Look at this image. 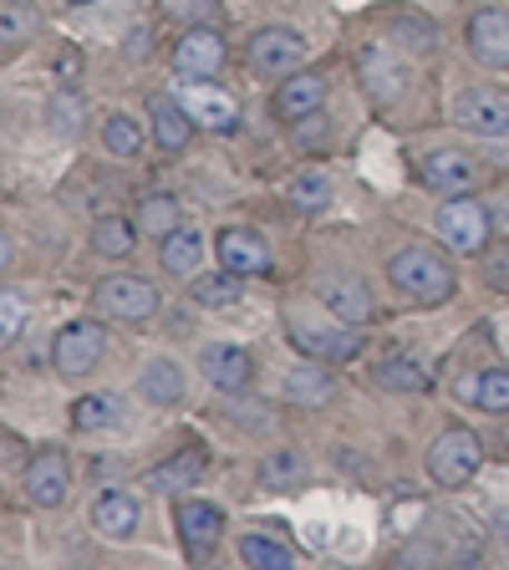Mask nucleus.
<instances>
[{
    "label": "nucleus",
    "mask_w": 509,
    "mask_h": 570,
    "mask_svg": "<svg viewBox=\"0 0 509 570\" xmlns=\"http://www.w3.org/2000/svg\"><path fill=\"white\" fill-rule=\"evenodd\" d=\"M388 275L392 285L403 291L408 301H418V306H443V301L453 296V265L443 261L439 249H428V245H408L398 249L388 261Z\"/></svg>",
    "instance_id": "1"
},
{
    "label": "nucleus",
    "mask_w": 509,
    "mask_h": 570,
    "mask_svg": "<svg viewBox=\"0 0 509 570\" xmlns=\"http://www.w3.org/2000/svg\"><path fill=\"white\" fill-rule=\"evenodd\" d=\"M479 463H484V449H479V439L469 428H443L439 439H433V449H428V474L443 489L469 484L479 474Z\"/></svg>",
    "instance_id": "2"
},
{
    "label": "nucleus",
    "mask_w": 509,
    "mask_h": 570,
    "mask_svg": "<svg viewBox=\"0 0 509 570\" xmlns=\"http://www.w3.org/2000/svg\"><path fill=\"white\" fill-rule=\"evenodd\" d=\"M92 306L107 321H148L158 311V291L143 275H107V281H97Z\"/></svg>",
    "instance_id": "3"
},
{
    "label": "nucleus",
    "mask_w": 509,
    "mask_h": 570,
    "mask_svg": "<svg viewBox=\"0 0 509 570\" xmlns=\"http://www.w3.org/2000/svg\"><path fill=\"white\" fill-rule=\"evenodd\" d=\"M489 229H495V214H489L479 199L453 194V199L439 209V239L453 245L459 255H479V249L489 245Z\"/></svg>",
    "instance_id": "4"
},
{
    "label": "nucleus",
    "mask_w": 509,
    "mask_h": 570,
    "mask_svg": "<svg viewBox=\"0 0 509 570\" xmlns=\"http://www.w3.org/2000/svg\"><path fill=\"white\" fill-rule=\"evenodd\" d=\"M102 346H107V336L97 321H67L57 332V342H51V367L61 377H87L102 362Z\"/></svg>",
    "instance_id": "5"
},
{
    "label": "nucleus",
    "mask_w": 509,
    "mask_h": 570,
    "mask_svg": "<svg viewBox=\"0 0 509 570\" xmlns=\"http://www.w3.org/2000/svg\"><path fill=\"white\" fill-rule=\"evenodd\" d=\"M453 122L474 138H505L509 132V92L499 87H469V92L453 102Z\"/></svg>",
    "instance_id": "6"
},
{
    "label": "nucleus",
    "mask_w": 509,
    "mask_h": 570,
    "mask_svg": "<svg viewBox=\"0 0 509 570\" xmlns=\"http://www.w3.org/2000/svg\"><path fill=\"white\" fill-rule=\"evenodd\" d=\"M306 61V41H301L291 26H265V31L249 36V67L261 77H291Z\"/></svg>",
    "instance_id": "7"
},
{
    "label": "nucleus",
    "mask_w": 509,
    "mask_h": 570,
    "mask_svg": "<svg viewBox=\"0 0 509 570\" xmlns=\"http://www.w3.org/2000/svg\"><path fill=\"white\" fill-rule=\"evenodd\" d=\"M174 530H178V546L189 560H209L214 546H219V534H225V514L204 504V499H184L174 510Z\"/></svg>",
    "instance_id": "8"
},
{
    "label": "nucleus",
    "mask_w": 509,
    "mask_h": 570,
    "mask_svg": "<svg viewBox=\"0 0 509 570\" xmlns=\"http://www.w3.org/2000/svg\"><path fill=\"white\" fill-rule=\"evenodd\" d=\"M21 484H26V499H31L36 510H61V499H67V489H71L67 453H61V449L31 453V463H26Z\"/></svg>",
    "instance_id": "9"
},
{
    "label": "nucleus",
    "mask_w": 509,
    "mask_h": 570,
    "mask_svg": "<svg viewBox=\"0 0 509 570\" xmlns=\"http://www.w3.org/2000/svg\"><path fill=\"white\" fill-rule=\"evenodd\" d=\"M178 102H184V112L209 132H229L239 122L235 97H229L225 87H209V77H194V82L178 87Z\"/></svg>",
    "instance_id": "10"
},
{
    "label": "nucleus",
    "mask_w": 509,
    "mask_h": 570,
    "mask_svg": "<svg viewBox=\"0 0 509 570\" xmlns=\"http://www.w3.org/2000/svg\"><path fill=\"white\" fill-rule=\"evenodd\" d=\"M174 67L184 77H214V71L225 67V36L209 31V26H189L184 41L174 47Z\"/></svg>",
    "instance_id": "11"
},
{
    "label": "nucleus",
    "mask_w": 509,
    "mask_h": 570,
    "mask_svg": "<svg viewBox=\"0 0 509 570\" xmlns=\"http://www.w3.org/2000/svg\"><path fill=\"white\" fill-rule=\"evenodd\" d=\"M291 342L311 356V362H346V356L362 352V336L356 326H291Z\"/></svg>",
    "instance_id": "12"
},
{
    "label": "nucleus",
    "mask_w": 509,
    "mask_h": 570,
    "mask_svg": "<svg viewBox=\"0 0 509 570\" xmlns=\"http://www.w3.org/2000/svg\"><path fill=\"white\" fill-rule=\"evenodd\" d=\"M469 51L484 67H509V16L495 11V6L469 16Z\"/></svg>",
    "instance_id": "13"
},
{
    "label": "nucleus",
    "mask_w": 509,
    "mask_h": 570,
    "mask_svg": "<svg viewBox=\"0 0 509 570\" xmlns=\"http://www.w3.org/2000/svg\"><path fill=\"white\" fill-rule=\"evenodd\" d=\"M321 102H326V77H316V71H291L281 82V92H275V118L306 122L311 112H321Z\"/></svg>",
    "instance_id": "14"
},
{
    "label": "nucleus",
    "mask_w": 509,
    "mask_h": 570,
    "mask_svg": "<svg viewBox=\"0 0 509 570\" xmlns=\"http://www.w3.org/2000/svg\"><path fill=\"white\" fill-rule=\"evenodd\" d=\"M214 249H219V265H225V271H235V275L271 271V245H265L255 229H219Z\"/></svg>",
    "instance_id": "15"
},
{
    "label": "nucleus",
    "mask_w": 509,
    "mask_h": 570,
    "mask_svg": "<svg viewBox=\"0 0 509 570\" xmlns=\"http://www.w3.org/2000/svg\"><path fill=\"white\" fill-rule=\"evenodd\" d=\"M316 301H321L326 311H332L336 321H346V326H362V321L372 316L368 285L342 281V275H321V281H316Z\"/></svg>",
    "instance_id": "16"
},
{
    "label": "nucleus",
    "mask_w": 509,
    "mask_h": 570,
    "mask_svg": "<svg viewBox=\"0 0 509 570\" xmlns=\"http://www.w3.org/2000/svg\"><path fill=\"white\" fill-rule=\"evenodd\" d=\"M199 367L219 392H245L249 377H255V362H249L245 346H204Z\"/></svg>",
    "instance_id": "17"
},
{
    "label": "nucleus",
    "mask_w": 509,
    "mask_h": 570,
    "mask_svg": "<svg viewBox=\"0 0 509 570\" xmlns=\"http://www.w3.org/2000/svg\"><path fill=\"white\" fill-rule=\"evenodd\" d=\"M418 178H423L428 189H439V194H459V189L474 184V164H469V154L439 148V154H428L423 164H418Z\"/></svg>",
    "instance_id": "18"
},
{
    "label": "nucleus",
    "mask_w": 509,
    "mask_h": 570,
    "mask_svg": "<svg viewBox=\"0 0 509 570\" xmlns=\"http://www.w3.org/2000/svg\"><path fill=\"white\" fill-rule=\"evenodd\" d=\"M92 524H97V534H107V540H133V530H138V499L123 494V489L102 494L92 504Z\"/></svg>",
    "instance_id": "19"
},
{
    "label": "nucleus",
    "mask_w": 509,
    "mask_h": 570,
    "mask_svg": "<svg viewBox=\"0 0 509 570\" xmlns=\"http://www.w3.org/2000/svg\"><path fill=\"white\" fill-rule=\"evenodd\" d=\"M148 118H154V138H158V148H164V154H178V148H189L194 118L184 112V102L154 97V102H148Z\"/></svg>",
    "instance_id": "20"
},
{
    "label": "nucleus",
    "mask_w": 509,
    "mask_h": 570,
    "mask_svg": "<svg viewBox=\"0 0 509 570\" xmlns=\"http://www.w3.org/2000/svg\"><path fill=\"white\" fill-rule=\"evenodd\" d=\"M199 479H204V453L199 449H184V453H174L168 463L148 469V479H143V484L158 489V494H178V489H194Z\"/></svg>",
    "instance_id": "21"
},
{
    "label": "nucleus",
    "mask_w": 509,
    "mask_h": 570,
    "mask_svg": "<svg viewBox=\"0 0 509 570\" xmlns=\"http://www.w3.org/2000/svg\"><path fill=\"white\" fill-rule=\"evenodd\" d=\"M138 387H143V397H148V403L174 407V403H184V367H178V362H168V356H154V362L143 367Z\"/></svg>",
    "instance_id": "22"
},
{
    "label": "nucleus",
    "mask_w": 509,
    "mask_h": 570,
    "mask_svg": "<svg viewBox=\"0 0 509 570\" xmlns=\"http://www.w3.org/2000/svg\"><path fill=\"white\" fill-rule=\"evenodd\" d=\"M336 397V382L321 367H291L285 377V403L291 407H326Z\"/></svg>",
    "instance_id": "23"
},
{
    "label": "nucleus",
    "mask_w": 509,
    "mask_h": 570,
    "mask_svg": "<svg viewBox=\"0 0 509 570\" xmlns=\"http://www.w3.org/2000/svg\"><path fill=\"white\" fill-rule=\"evenodd\" d=\"M362 82H368L372 97H398L403 92V67H398V57H388L382 47H368L362 51Z\"/></svg>",
    "instance_id": "24"
},
{
    "label": "nucleus",
    "mask_w": 509,
    "mask_h": 570,
    "mask_svg": "<svg viewBox=\"0 0 509 570\" xmlns=\"http://www.w3.org/2000/svg\"><path fill=\"white\" fill-rule=\"evenodd\" d=\"M199 255H204L199 229H174V235H164V249H158V261H164L168 275H194L199 271Z\"/></svg>",
    "instance_id": "25"
},
{
    "label": "nucleus",
    "mask_w": 509,
    "mask_h": 570,
    "mask_svg": "<svg viewBox=\"0 0 509 570\" xmlns=\"http://www.w3.org/2000/svg\"><path fill=\"white\" fill-rule=\"evenodd\" d=\"M301 479H306V453H296V449H271V453L261 459V484L275 489V494L296 489Z\"/></svg>",
    "instance_id": "26"
},
{
    "label": "nucleus",
    "mask_w": 509,
    "mask_h": 570,
    "mask_svg": "<svg viewBox=\"0 0 509 570\" xmlns=\"http://www.w3.org/2000/svg\"><path fill=\"white\" fill-rule=\"evenodd\" d=\"M378 387H388V392H428L433 387V377H428V367H418L413 356H382L378 362Z\"/></svg>",
    "instance_id": "27"
},
{
    "label": "nucleus",
    "mask_w": 509,
    "mask_h": 570,
    "mask_svg": "<svg viewBox=\"0 0 509 570\" xmlns=\"http://www.w3.org/2000/svg\"><path fill=\"white\" fill-rule=\"evenodd\" d=\"M239 560H245L249 570H291L296 566V556H291L281 540H271V534H239Z\"/></svg>",
    "instance_id": "28"
},
{
    "label": "nucleus",
    "mask_w": 509,
    "mask_h": 570,
    "mask_svg": "<svg viewBox=\"0 0 509 570\" xmlns=\"http://www.w3.org/2000/svg\"><path fill=\"white\" fill-rule=\"evenodd\" d=\"M92 249L97 255H112V261H128L133 249H138V229L128 225V219H97V229H92Z\"/></svg>",
    "instance_id": "29"
},
{
    "label": "nucleus",
    "mask_w": 509,
    "mask_h": 570,
    "mask_svg": "<svg viewBox=\"0 0 509 570\" xmlns=\"http://www.w3.org/2000/svg\"><path fill=\"white\" fill-rule=\"evenodd\" d=\"M178 219H184V209H178V199L174 194H154V199H143V214H138V225H143V235H174L178 229Z\"/></svg>",
    "instance_id": "30"
},
{
    "label": "nucleus",
    "mask_w": 509,
    "mask_h": 570,
    "mask_svg": "<svg viewBox=\"0 0 509 570\" xmlns=\"http://www.w3.org/2000/svg\"><path fill=\"white\" fill-rule=\"evenodd\" d=\"M291 204H296L301 214H321L326 204H332V178L326 174H301V178H291Z\"/></svg>",
    "instance_id": "31"
},
{
    "label": "nucleus",
    "mask_w": 509,
    "mask_h": 570,
    "mask_svg": "<svg viewBox=\"0 0 509 570\" xmlns=\"http://www.w3.org/2000/svg\"><path fill=\"white\" fill-rule=\"evenodd\" d=\"M189 296L199 301V306H229V301L239 296V285H235V271H219L214 275H194V285H189Z\"/></svg>",
    "instance_id": "32"
},
{
    "label": "nucleus",
    "mask_w": 509,
    "mask_h": 570,
    "mask_svg": "<svg viewBox=\"0 0 509 570\" xmlns=\"http://www.w3.org/2000/svg\"><path fill=\"white\" fill-rule=\"evenodd\" d=\"M71 423L82 428V433H97V428H118L123 413H118V397H82V403L71 407Z\"/></svg>",
    "instance_id": "33"
},
{
    "label": "nucleus",
    "mask_w": 509,
    "mask_h": 570,
    "mask_svg": "<svg viewBox=\"0 0 509 570\" xmlns=\"http://www.w3.org/2000/svg\"><path fill=\"white\" fill-rule=\"evenodd\" d=\"M474 407H484V413H495V417L509 413V367H484V372H479Z\"/></svg>",
    "instance_id": "34"
},
{
    "label": "nucleus",
    "mask_w": 509,
    "mask_h": 570,
    "mask_svg": "<svg viewBox=\"0 0 509 570\" xmlns=\"http://www.w3.org/2000/svg\"><path fill=\"white\" fill-rule=\"evenodd\" d=\"M102 142H107V154L128 158V154H138L143 148V128L133 118H123V112H112V118L102 122Z\"/></svg>",
    "instance_id": "35"
},
{
    "label": "nucleus",
    "mask_w": 509,
    "mask_h": 570,
    "mask_svg": "<svg viewBox=\"0 0 509 570\" xmlns=\"http://www.w3.org/2000/svg\"><path fill=\"white\" fill-rule=\"evenodd\" d=\"M158 6H164V16H174V21H184V26H204L219 11V0H158Z\"/></svg>",
    "instance_id": "36"
},
{
    "label": "nucleus",
    "mask_w": 509,
    "mask_h": 570,
    "mask_svg": "<svg viewBox=\"0 0 509 570\" xmlns=\"http://www.w3.org/2000/svg\"><path fill=\"white\" fill-rule=\"evenodd\" d=\"M21 326H26V306H21V296H16V291H0V342L11 346L16 336H21Z\"/></svg>",
    "instance_id": "37"
},
{
    "label": "nucleus",
    "mask_w": 509,
    "mask_h": 570,
    "mask_svg": "<svg viewBox=\"0 0 509 570\" xmlns=\"http://www.w3.org/2000/svg\"><path fill=\"white\" fill-rule=\"evenodd\" d=\"M484 281L495 285V291H505V296H509V249H505V255H489Z\"/></svg>",
    "instance_id": "38"
},
{
    "label": "nucleus",
    "mask_w": 509,
    "mask_h": 570,
    "mask_svg": "<svg viewBox=\"0 0 509 570\" xmlns=\"http://www.w3.org/2000/svg\"><path fill=\"white\" fill-rule=\"evenodd\" d=\"M16 41H21V11L6 6V47H16Z\"/></svg>",
    "instance_id": "39"
},
{
    "label": "nucleus",
    "mask_w": 509,
    "mask_h": 570,
    "mask_svg": "<svg viewBox=\"0 0 509 570\" xmlns=\"http://www.w3.org/2000/svg\"><path fill=\"white\" fill-rule=\"evenodd\" d=\"M499 225H505V229H509V199H505V204H499Z\"/></svg>",
    "instance_id": "40"
},
{
    "label": "nucleus",
    "mask_w": 509,
    "mask_h": 570,
    "mask_svg": "<svg viewBox=\"0 0 509 570\" xmlns=\"http://www.w3.org/2000/svg\"><path fill=\"white\" fill-rule=\"evenodd\" d=\"M505 346H509V332H505Z\"/></svg>",
    "instance_id": "41"
},
{
    "label": "nucleus",
    "mask_w": 509,
    "mask_h": 570,
    "mask_svg": "<svg viewBox=\"0 0 509 570\" xmlns=\"http://www.w3.org/2000/svg\"><path fill=\"white\" fill-rule=\"evenodd\" d=\"M77 6H87V0H77Z\"/></svg>",
    "instance_id": "42"
}]
</instances>
